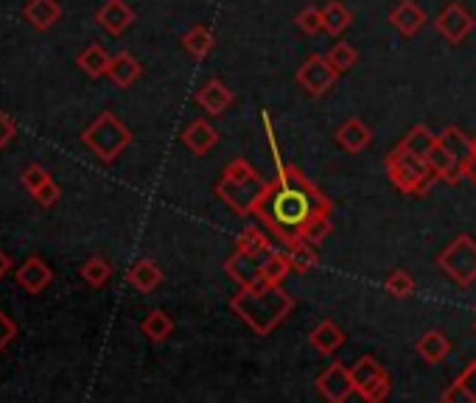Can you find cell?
Listing matches in <instances>:
<instances>
[{
    "label": "cell",
    "mask_w": 476,
    "mask_h": 403,
    "mask_svg": "<svg viewBox=\"0 0 476 403\" xmlns=\"http://www.w3.org/2000/svg\"><path fill=\"white\" fill-rule=\"evenodd\" d=\"M275 168L278 174L270 179L255 216L283 247L297 241L323 244L331 233V199L294 163L283 160Z\"/></svg>",
    "instance_id": "6da1fadb"
},
{
    "label": "cell",
    "mask_w": 476,
    "mask_h": 403,
    "mask_svg": "<svg viewBox=\"0 0 476 403\" xmlns=\"http://www.w3.org/2000/svg\"><path fill=\"white\" fill-rule=\"evenodd\" d=\"M230 308L236 311V317H241V323L249 325L258 336H270L294 311V297L286 294L280 286L241 289L230 300Z\"/></svg>",
    "instance_id": "7a4b0ae2"
},
{
    "label": "cell",
    "mask_w": 476,
    "mask_h": 403,
    "mask_svg": "<svg viewBox=\"0 0 476 403\" xmlns=\"http://www.w3.org/2000/svg\"><path fill=\"white\" fill-rule=\"evenodd\" d=\"M267 188H270V179H264L261 174H258V168L249 165L244 157H236L225 168L222 179L216 183L213 191L236 216H255Z\"/></svg>",
    "instance_id": "3957f363"
},
{
    "label": "cell",
    "mask_w": 476,
    "mask_h": 403,
    "mask_svg": "<svg viewBox=\"0 0 476 403\" xmlns=\"http://www.w3.org/2000/svg\"><path fill=\"white\" fill-rule=\"evenodd\" d=\"M384 168L389 183L409 196H423L431 188V183H438V174L431 171L426 154H418L404 141L384 157Z\"/></svg>",
    "instance_id": "277c9868"
},
{
    "label": "cell",
    "mask_w": 476,
    "mask_h": 403,
    "mask_svg": "<svg viewBox=\"0 0 476 403\" xmlns=\"http://www.w3.org/2000/svg\"><path fill=\"white\" fill-rule=\"evenodd\" d=\"M81 143L88 146L101 163H112L129 143H132V132L115 115L101 112L88 129L81 132Z\"/></svg>",
    "instance_id": "5b68a950"
},
{
    "label": "cell",
    "mask_w": 476,
    "mask_h": 403,
    "mask_svg": "<svg viewBox=\"0 0 476 403\" xmlns=\"http://www.w3.org/2000/svg\"><path fill=\"white\" fill-rule=\"evenodd\" d=\"M438 266L446 278H451L460 289H468L476 283V241L462 233L457 236L440 255H438Z\"/></svg>",
    "instance_id": "8992f818"
},
{
    "label": "cell",
    "mask_w": 476,
    "mask_h": 403,
    "mask_svg": "<svg viewBox=\"0 0 476 403\" xmlns=\"http://www.w3.org/2000/svg\"><path fill=\"white\" fill-rule=\"evenodd\" d=\"M354 376V387L356 395H362V400L367 403H381L389 392H393V376H389L376 355H362L351 367Z\"/></svg>",
    "instance_id": "52a82bcc"
},
{
    "label": "cell",
    "mask_w": 476,
    "mask_h": 403,
    "mask_svg": "<svg viewBox=\"0 0 476 403\" xmlns=\"http://www.w3.org/2000/svg\"><path fill=\"white\" fill-rule=\"evenodd\" d=\"M272 249H244V247H236L233 255L225 260V272L241 286V289H258V286H267L264 283V260Z\"/></svg>",
    "instance_id": "ba28073f"
},
{
    "label": "cell",
    "mask_w": 476,
    "mask_h": 403,
    "mask_svg": "<svg viewBox=\"0 0 476 403\" xmlns=\"http://www.w3.org/2000/svg\"><path fill=\"white\" fill-rule=\"evenodd\" d=\"M294 79H297V84L306 90L309 96H325L328 90L336 84L339 70L331 68V62L325 59V54H312L306 62L300 65V70H297Z\"/></svg>",
    "instance_id": "9c48e42d"
},
{
    "label": "cell",
    "mask_w": 476,
    "mask_h": 403,
    "mask_svg": "<svg viewBox=\"0 0 476 403\" xmlns=\"http://www.w3.org/2000/svg\"><path fill=\"white\" fill-rule=\"evenodd\" d=\"M473 26H476L473 15H471L462 4H457V0L446 4V6L438 12V17H435L438 34H440L446 42H451V45H460V42L473 31Z\"/></svg>",
    "instance_id": "30bf717a"
},
{
    "label": "cell",
    "mask_w": 476,
    "mask_h": 403,
    "mask_svg": "<svg viewBox=\"0 0 476 403\" xmlns=\"http://www.w3.org/2000/svg\"><path fill=\"white\" fill-rule=\"evenodd\" d=\"M314 384H317L320 395H323L325 400H331V403H344V400H348V398L356 392L351 367H344L342 362L328 365V367L317 376Z\"/></svg>",
    "instance_id": "8fae6325"
},
{
    "label": "cell",
    "mask_w": 476,
    "mask_h": 403,
    "mask_svg": "<svg viewBox=\"0 0 476 403\" xmlns=\"http://www.w3.org/2000/svg\"><path fill=\"white\" fill-rule=\"evenodd\" d=\"M96 23L107 34L121 37L129 26L135 23V12H132V6L126 4V0H104V6L96 12Z\"/></svg>",
    "instance_id": "7c38bea8"
},
{
    "label": "cell",
    "mask_w": 476,
    "mask_h": 403,
    "mask_svg": "<svg viewBox=\"0 0 476 403\" xmlns=\"http://www.w3.org/2000/svg\"><path fill=\"white\" fill-rule=\"evenodd\" d=\"M17 283L28 292V294H39L46 286H51L54 281V272H51V266L37 258V255H28L20 266H17Z\"/></svg>",
    "instance_id": "4fadbf2b"
},
{
    "label": "cell",
    "mask_w": 476,
    "mask_h": 403,
    "mask_svg": "<svg viewBox=\"0 0 476 403\" xmlns=\"http://www.w3.org/2000/svg\"><path fill=\"white\" fill-rule=\"evenodd\" d=\"M336 143L344 149V152H351V154H359L365 152L370 143H373V129L362 121V118H348V121H342L339 129H336Z\"/></svg>",
    "instance_id": "5bb4252c"
},
{
    "label": "cell",
    "mask_w": 476,
    "mask_h": 403,
    "mask_svg": "<svg viewBox=\"0 0 476 403\" xmlns=\"http://www.w3.org/2000/svg\"><path fill=\"white\" fill-rule=\"evenodd\" d=\"M196 104L207 112V115H222L230 104H233V90L219 81V79H210L196 90Z\"/></svg>",
    "instance_id": "9a60e30c"
},
{
    "label": "cell",
    "mask_w": 476,
    "mask_h": 403,
    "mask_svg": "<svg viewBox=\"0 0 476 403\" xmlns=\"http://www.w3.org/2000/svg\"><path fill=\"white\" fill-rule=\"evenodd\" d=\"M180 141H183V146L188 149V152H194V154H207L216 143H219V132H216L205 118H196V121H191L185 129H183V134H180Z\"/></svg>",
    "instance_id": "2e32d148"
},
{
    "label": "cell",
    "mask_w": 476,
    "mask_h": 403,
    "mask_svg": "<svg viewBox=\"0 0 476 403\" xmlns=\"http://www.w3.org/2000/svg\"><path fill=\"white\" fill-rule=\"evenodd\" d=\"M426 160H428V165H431V171L438 174V179L440 183H446V186H460L462 179H465V174H462V163H457L438 141L431 143V149L426 152Z\"/></svg>",
    "instance_id": "e0dca14e"
},
{
    "label": "cell",
    "mask_w": 476,
    "mask_h": 403,
    "mask_svg": "<svg viewBox=\"0 0 476 403\" xmlns=\"http://www.w3.org/2000/svg\"><path fill=\"white\" fill-rule=\"evenodd\" d=\"M389 26H396L404 37H415L426 26V12L415 0H398L393 12H389Z\"/></svg>",
    "instance_id": "ac0fdd59"
},
{
    "label": "cell",
    "mask_w": 476,
    "mask_h": 403,
    "mask_svg": "<svg viewBox=\"0 0 476 403\" xmlns=\"http://www.w3.org/2000/svg\"><path fill=\"white\" fill-rule=\"evenodd\" d=\"M126 281H129V286L138 289L141 294H149V292H154L163 283V269L152 258H141V260H135L132 266H129Z\"/></svg>",
    "instance_id": "d6986e66"
},
{
    "label": "cell",
    "mask_w": 476,
    "mask_h": 403,
    "mask_svg": "<svg viewBox=\"0 0 476 403\" xmlns=\"http://www.w3.org/2000/svg\"><path fill=\"white\" fill-rule=\"evenodd\" d=\"M438 143L457 160V163H468L471 154L476 152V141L471 138V134H465L460 126H446L440 134H438Z\"/></svg>",
    "instance_id": "ffe728a7"
},
{
    "label": "cell",
    "mask_w": 476,
    "mask_h": 403,
    "mask_svg": "<svg viewBox=\"0 0 476 403\" xmlns=\"http://www.w3.org/2000/svg\"><path fill=\"white\" fill-rule=\"evenodd\" d=\"M415 350H418V355L423 358V362H428V365H440L443 358L451 353V339L443 334V331H426L420 339H418V345H415Z\"/></svg>",
    "instance_id": "44dd1931"
},
{
    "label": "cell",
    "mask_w": 476,
    "mask_h": 403,
    "mask_svg": "<svg viewBox=\"0 0 476 403\" xmlns=\"http://www.w3.org/2000/svg\"><path fill=\"white\" fill-rule=\"evenodd\" d=\"M23 17L37 28V31H48L59 17H62V6L57 0H28Z\"/></svg>",
    "instance_id": "7402d4cb"
},
{
    "label": "cell",
    "mask_w": 476,
    "mask_h": 403,
    "mask_svg": "<svg viewBox=\"0 0 476 403\" xmlns=\"http://www.w3.org/2000/svg\"><path fill=\"white\" fill-rule=\"evenodd\" d=\"M446 403H476V358L454 378V384L443 392Z\"/></svg>",
    "instance_id": "603a6c76"
},
{
    "label": "cell",
    "mask_w": 476,
    "mask_h": 403,
    "mask_svg": "<svg viewBox=\"0 0 476 403\" xmlns=\"http://www.w3.org/2000/svg\"><path fill=\"white\" fill-rule=\"evenodd\" d=\"M309 342H312V347H314L317 353L333 355V353L344 345V331H342L333 320H323V323L312 331Z\"/></svg>",
    "instance_id": "cb8c5ba5"
},
{
    "label": "cell",
    "mask_w": 476,
    "mask_h": 403,
    "mask_svg": "<svg viewBox=\"0 0 476 403\" xmlns=\"http://www.w3.org/2000/svg\"><path fill=\"white\" fill-rule=\"evenodd\" d=\"M141 73H143V65H141L132 54H126V51L115 54L112 62H110V70H107V76H110L118 87L135 84V81L141 79Z\"/></svg>",
    "instance_id": "d4e9b609"
},
{
    "label": "cell",
    "mask_w": 476,
    "mask_h": 403,
    "mask_svg": "<svg viewBox=\"0 0 476 403\" xmlns=\"http://www.w3.org/2000/svg\"><path fill=\"white\" fill-rule=\"evenodd\" d=\"M110 62H112V57L107 54V48H104V45H99V42L88 45V48H84V51L76 57V65H79L84 73H88L90 79H101V76H107Z\"/></svg>",
    "instance_id": "484cf974"
},
{
    "label": "cell",
    "mask_w": 476,
    "mask_h": 403,
    "mask_svg": "<svg viewBox=\"0 0 476 403\" xmlns=\"http://www.w3.org/2000/svg\"><path fill=\"white\" fill-rule=\"evenodd\" d=\"M183 48L194 57V59H205L210 51H213V45H216V34L210 31V26H191L188 34L180 39Z\"/></svg>",
    "instance_id": "4316f807"
},
{
    "label": "cell",
    "mask_w": 476,
    "mask_h": 403,
    "mask_svg": "<svg viewBox=\"0 0 476 403\" xmlns=\"http://www.w3.org/2000/svg\"><path fill=\"white\" fill-rule=\"evenodd\" d=\"M317 247H320V244H314V241H297V244L286 247V255H289V263H291V272H297V275L312 272V269L320 263Z\"/></svg>",
    "instance_id": "83f0119b"
},
{
    "label": "cell",
    "mask_w": 476,
    "mask_h": 403,
    "mask_svg": "<svg viewBox=\"0 0 476 403\" xmlns=\"http://www.w3.org/2000/svg\"><path fill=\"white\" fill-rule=\"evenodd\" d=\"M323 20H325V34L339 37L344 28H351L354 23V12L342 4V0H328L323 6Z\"/></svg>",
    "instance_id": "f1b7e54d"
},
{
    "label": "cell",
    "mask_w": 476,
    "mask_h": 403,
    "mask_svg": "<svg viewBox=\"0 0 476 403\" xmlns=\"http://www.w3.org/2000/svg\"><path fill=\"white\" fill-rule=\"evenodd\" d=\"M141 331H143L152 342H165L171 334H175V320H171L163 308H154V311L146 313V320L141 323Z\"/></svg>",
    "instance_id": "f546056e"
},
{
    "label": "cell",
    "mask_w": 476,
    "mask_h": 403,
    "mask_svg": "<svg viewBox=\"0 0 476 403\" xmlns=\"http://www.w3.org/2000/svg\"><path fill=\"white\" fill-rule=\"evenodd\" d=\"M289 275H291V263H289L286 249L283 252L272 249L264 260V283L267 286H280Z\"/></svg>",
    "instance_id": "4dcf8cb0"
},
{
    "label": "cell",
    "mask_w": 476,
    "mask_h": 403,
    "mask_svg": "<svg viewBox=\"0 0 476 403\" xmlns=\"http://www.w3.org/2000/svg\"><path fill=\"white\" fill-rule=\"evenodd\" d=\"M81 278L88 281L93 289H101L110 278H112V266H110V260H104L101 255H93L90 260H84L81 263Z\"/></svg>",
    "instance_id": "1f68e13d"
},
{
    "label": "cell",
    "mask_w": 476,
    "mask_h": 403,
    "mask_svg": "<svg viewBox=\"0 0 476 403\" xmlns=\"http://www.w3.org/2000/svg\"><path fill=\"white\" fill-rule=\"evenodd\" d=\"M325 59L331 62L333 70L344 73V70H351L359 62V54H356V48L351 42H336V45H331V48L325 51Z\"/></svg>",
    "instance_id": "d6a6232c"
},
{
    "label": "cell",
    "mask_w": 476,
    "mask_h": 403,
    "mask_svg": "<svg viewBox=\"0 0 476 403\" xmlns=\"http://www.w3.org/2000/svg\"><path fill=\"white\" fill-rule=\"evenodd\" d=\"M384 289L398 300L412 297L415 294V278L407 272V269H393V272H389L386 281H384Z\"/></svg>",
    "instance_id": "836d02e7"
},
{
    "label": "cell",
    "mask_w": 476,
    "mask_h": 403,
    "mask_svg": "<svg viewBox=\"0 0 476 403\" xmlns=\"http://www.w3.org/2000/svg\"><path fill=\"white\" fill-rule=\"evenodd\" d=\"M294 23L300 26V31H302V34H309V37H317L320 31H325L323 9H317V6H306V9H300V15L294 17Z\"/></svg>",
    "instance_id": "e575fe53"
},
{
    "label": "cell",
    "mask_w": 476,
    "mask_h": 403,
    "mask_svg": "<svg viewBox=\"0 0 476 403\" xmlns=\"http://www.w3.org/2000/svg\"><path fill=\"white\" fill-rule=\"evenodd\" d=\"M236 247H244V249H258V252H264V249H275V247H272V241H270V236H267V228H264V224H261V228H247V230L238 236Z\"/></svg>",
    "instance_id": "d590c367"
},
{
    "label": "cell",
    "mask_w": 476,
    "mask_h": 403,
    "mask_svg": "<svg viewBox=\"0 0 476 403\" xmlns=\"http://www.w3.org/2000/svg\"><path fill=\"white\" fill-rule=\"evenodd\" d=\"M409 149H415L418 154H426L428 149H431V143L438 141V134H431L428 132V126H423V123H418V126H412L409 132H407V138H401Z\"/></svg>",
    "instance_id": "8d00e7d4"
},
{
    "label": "cell",
    "mask_w": 476,
    "mask_h": 403,
    "mask_svg": "<svg viewBox=\"0 0 476 403\" xmlns=\"http://www.w3.org/2000/svg\"><path fill=\"white\" fill-rule=\"evenodd\" d=\"M46 179H51V174L42 168L39 163H34V165H28L26 171H23V176H20V183L26 186V191L28 194H34L42 183H46Z\"/></svg>",
    "instance_id": "74e56055"
},
{
    "label": "cell",
    "mask_w": 476,
    "mask_h": 403,
    "mask_svg": "<svg viewBox=\"0 0 476 403\" xmlns=\"http://www.w3.org/2000/svg\"><path fill=\"white\" fill-rule=\"evenodd\" d=\"M31 196H34L37 205H42V207H54L57 199H59V186L54 183V179H46V183H42Z\"/></svg>",
    "instance_id": "f35d334b"
},
{
    "label": "cell",
    "mask_w": 476,
    "mask_h": 403,
    "mask_svg": "<svg viewBox=\"0 0 476 403\" xmlns=\"http://www.w3.org/2000/svg\"><path fill=\"white\" fill-rule=\"evenodd\" d=\"M15 336H17V325H15V320H9L6 313L0 311V350H4L6 345H12Z\"/></svg>",
    "instance_id": "ab89813d"
},
{
    "label": "cell",
    "mask_w": 476,
    "mask_h": 403,
    "mask_svg": "<svg viewBox=\"0 0 476 403\" xmlns=\"http://www.w3.org/2000/svg\"><path fill=\"white\" fill-rule=\"evenodd\" d=\"M17 134V126H15V121L6 115V112H0V152H4L6 146H9V141Z\"/></svg>",
    "instance_id": "60d3db41"
},
{
    "label": "cell",
    "mask_w": 476,
    "mask_h": 403,
    "mask_svg": "<svg viewBox=\"0 0 476 403\" xmlns=\"http://www.w3.org/2000/svg\"><path fill=\"white\" fill-rule=\"evenodd\" d=\"M462 174H465V179H468L471 186H476V152H473V154H471V160L462 165Z\"/></svg>",
    "instance_id": "b9f144b4"
},
{
    "label": "cell",
    "mask_w": 476,
    "mask_h": 403,
    "mask_svg": "<svg viewBox=\"0 0 476 403\" xmlns=\"http://www.w3.org/2000/svg\"><path fill=\"white\" fill-rule=\"evenodd\" d=\"M9 272H12V258L4 249H0V281H4Z\"/></svg>",
    "instance_id": "7bdbcfd3"
},
{
    "label": "cell",
    "mask_w": 476,
    "mask_h": 403,
    "mask_svg": "<svg viewBox=\"0 0 476 403\" xmlns=\"http://www.w3.org/2000/svg\"><path fill=\"white\" fill-rule=\"evenodd\" d=\"M473 334H476V320H473Z\"/></svg>",
    "instance_id": "ee69618b"
},
{
    "label": "cell",
    "mask_w": 476,
    "mask_h": 403,
    "mask_svg": "<svg viewBox=\"0 0 476 403\" xmlns=\"http://www.w3.org/2000/svg\"><path fill=\"white\" fill-rule=\"evenodd\" d=\"M473 141H476V138H473Z\"/></svg>",
    "instance_id": "f6af8a7d"
}]
</instances>
